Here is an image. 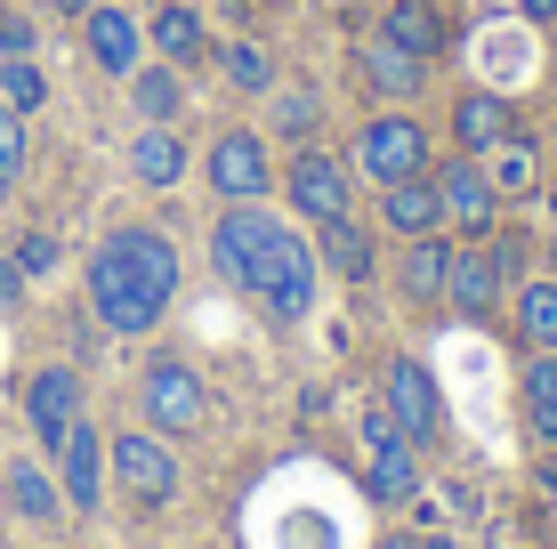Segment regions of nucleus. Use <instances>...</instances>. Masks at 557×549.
<instances>
[{"label": "nucleus", "instance_id": "nucleus-1", "mask_svg": "<svg viewBox=\"0 0 557 549\" xmlns=\"http://www.w3.org/2000/svg\"><path fill=\"white\" fill-rule=\"evenodd\" d=\"M210 259L235 291H251L275 324H299L315 308V242L299 226H283L259 202H226L219 226H210Z\"/></svg>", "mask_w": 557, "mask_h": 549}, {"label": "nucleus", "instance_id": "nucleus-2", "mask_svg": "<svg viewBox=\"0 0 557 549\" xmlns=\"http://www.w3.org/2000/svg\"><path fill=\"white\" fill-rule=\"evenodd\" d=\"M178 275H186L178 242L162 226H113L98 242V259H89V308H98V324L113 339H146L178 299Z\"/></svg>", "mask_w": 557, "mask_h": 549}, {"label": "nucleus", "instance_id": "nucleus-3", "mask_svg": "<svg viewBox=\"0 0 557 549\" xmlns=\"http://www.w3.org/2000/svg\"><path fill=\"white\" fill-rule=\"evenodd\" d=\"M106 469L138 509H162L178 501V452H170L153 428H129V437H106Z\"/></svg>", "mask_w": 557, "mask_h": 549}, {"label": "nucleus", "instance_id": "nucleus-4", "mask_svg": "<svg viewBox=\"0 0 557 549\" xmlns=\"http://www.w3.org/2000/svg\"><path fill=\"white\" fill-rule=\"evenodd\" d=\"M356 170L372 186H396V178H420L429 170V129L412 122V113H372L356 138Z\"/></svg>", "mask_w": 557, "mask_h": 549}, {"label": "nucleus", "instance_id": "nucleus-5", "mask_svg": "<svg viewBox=\"0 0 557 549\" xmlns=\"http://www.w3.org/2000/svg\"><path fill=\"white\" fill-rule=\"evenodd\" d=\"M283 195H292V211H299L307 226L348 219V162L323 154V146H299L292 170H283Z\"/></svg>", "mask_w": 557, "mask_h": 549}, {"label": "nucleus", "instance_id": "nucleus-6", "mask_svg": "<svg viewBox=\"0 0 557 549\" xmlns=\"http://www.w3.org/2000/svg\"><path fill=\"white\" fill-rule=\"evenodd\" d=\"M210 396H202V372L178 364V355H162V364H146V428L153 437H186V428H202Z\"/></svg>", "mask_w": 557, "mask_h": 549}, {"label": "nucleus", "instance_id": "nucleus-7", "mask_svg": "<svg viewBox=\"0 0 557 549\" xmlns=\"http://www.w3.org/2000/svg\"><path fill=\"white\" fill-rule=\"evenodd\" d=\"M436 202H445V226H469V235H493V219H502V186L476 154L436 162Z\"/></svg>", "mask_w": 557, "mask_h": 549}, {"label": "nucleus", "instance_id": "nucleus-8", "mask_svg": "<svg viewBox=\"0 0 557 549\" xmlns=\"http://www.w3.org/2000/svg\"><path fill=\"white\" fill-rule=\"evenodd\" d=\"M210 186H219V202H259L267 186H275V162H267V138L259 129H226V138H210Z\"/></svg>", "mask_w": 557, "mask_h": 549}, {"label": "nucleus", "instance_id": "nucleus-9", "mask_svg": "<svg viewBox=\"0 0 557 549\" xmlns=\"http://www.w3.org/2000/svg\"><path fill=\"white\" fill-rule=\"evenodd\" d=\"M388 421L405 428L412 445H436V437H445V396H436V380H429V364H420V355H396V364H388Z\"/></svg>", "mask_w": 557, "mask_h": 549}, {"label": "nucleus", "instance_id": "nucleus-10", "mask_svg": "<svg viewBox=\"0 0 557 549\" xmlns=\"http://www.w3.org/2000/svg\"><path fill=\"white\" fill-rule=\"evenodd\" d=\"M57 494H65V509L106 501V437L89 421H73L65 437H57Z\"/></svg>", "mask_w": 557, "mask_h": 549}, {"label": "nucleus", "instance_id": "nucleus-11", "mask_svg": "<svg viewBox=\"0 0 557 549\" xmlns=\"http://www.w3.org/2000/svg\"><path fill=\"white\" fill-rule=\"evenodd\" d=\"M25 421H33V437L57 452V437L82 421V372H73V364H41L25 380Z\"/></svg>", "mask_w": 557, "mask_h": 549}, {"label": "nucleus", "instance_id": "nucleus-12", "mask_svg": "<svg viewBox=\"0 0 557 549\" xmlns=\"http://www.w3.org/2000/svg\"><path fill=\"white\" fill-rule=\"evenodd\" d=\"M82 41H89V65L113 73V82H129V73H138V57H146L138 16H129V9H98V0L82 9Z\"/></svg>", "mask_w": 557, "mask_h": 549}, {"label": "nucleus", "instance_id": "nucleus-13", "mask_svg": "<svg viewBox=\"0 0 557 549\" xmlns=\"http://www.w3.org/2000/svg\"><path fill=\"white\" fill-rule=\"evenodd\" d=\"M502 138H517V105L502 98V89H460L453 98V146L485 162Z\"/></svg>", "mask_w": 557, "mask_h": 549}, {"label": "nucleus", "instance_id": "nucleus-14", "mask_svg": "<svg viewBox=\"0 0 557 549\" xmlns=\"http://www.w3.org/2000/svg\"><path fill=\"white\" fill-rule=\"evenodd\" d=\"M380 226L388 235H445V202H436V178L420 170V178H396V186H380Z\"/></svg>", "mask_w": 557, "mask_h": 549}, {"label": "nucleus", "instance_id": "nucleus-15", "mask_svg": "<svg viewBox=\"0 0 557 549\" xmlns=\"http://www.w3.org/2000/svg\"><path fill=\"white\" fill-rule=\"evenodd\" d=\"M363 485H372V501H388V509L420 501V461H412V437H380V445H363Z\"/></svg>", "mask_w": 557, "mask_h": 549}, {"label": "nucleus", "instance_id": "nucleus-16", "mask_svg": "<svg viewBox=\"0 0 557 549\" xmlns=\"http://www.w3.org/2000/svg\"><path fill=\"white\" fill-rule=\"evenodd\" d=\"M363 89H380V98H412L420 82H429V57H412V49H396L388 33H372V41H363Z\"/></svg>", "mask_w": 557, "mask_h": 549}, {"label": "nucleus", "instance_id": "nucleus-17", "mask_svg": "<svg viewBox=\"0 0 557 549\" xmlns=\"http://www.w3.org/2000/svg\"><path fill=\"white\" fill-rule=\"evenodd\" d=\"M445 299L460 315H493V299H502V267L485 259V242L476 251H453V267H445Z\"/></svg>", "mask_w": 557, "mask_h": 549}, {"label": "nucleus", "instance_id": "nucleus-18", "mask_svg": "<svg viewBox=\"0 0 557 549\" xmlns=\"http://www.w3.org/2000/svg\"><path fill=\"white\" fill-rule=\"evenodd\" d=\"M129 170H138V186H153V195H170V186L186 178V138L170 122H146V138L129 146Z\"/></svg>", "mask_w": 557, "mask_h": 549}, {"label": "nucleus", "instance_id": "nucleus-19", "mask_svg": "<svg viewBox=\"0 0 557 549\" xmlns=\"http://www.w3.org/2000/svg\"><path fill=\"white\" fill-rule=\"evenodd\" d=\"M380 33H388L396 49H412V57H445V16H436V0H388V9H380Z\"/></svg>", "mask_w": 557, "mask_h": 549}, {"label": "nucleus", "instance_id": "nucleus-20", "mask_svg": "<svg viewBox=\"0 0 557 549\" xmlns=\"http://www.w3.org/2000/svg\"><path fill=\"white\" fill-rule=\"evenodd\" d=\"M445 267H453V242L412 235V251H405V299L412 308H436V299H445Z\"/></svg>", "mask_w": 557, "mask_h": 549}, {"label": "nucleus", "instance_id": "nucleus-21", "mask_svg": "<svg viewBox=\"0 0 557 549\" xmlns=\"http://www.w3.org/2000/svg\"><path fill=\"white\" fill-rule=\"evenodd\" d=\"M525 428H533V445L557 452V348H542L525 364Z\"/></svg>", "mask_w": 557, "mask_h": 549}, {"label": "nucleus", "instance_id": "nucleus-22", "mask_svg": "<svg viewBox=\"0 0 557 549\" xmlns=\"http://www.w3.org/2000/svg\"><path fill=\"white\" fill-rule=\"evenodd\" d=\"M315 259H323L332 275H348V283H372V235H363V226H348V219H332V226H323Z\"/></svg>", "mask_w": 557, "mask_h": 549}, {"label": "nucleus", "instance_id": "nucleus-23", "mask_svg": "<svg viewBox=\"0 0 557 549\" xmlns=\"http://www.w3.org/2000/svg\"><path fill=\"white\" fill-rule=\"evenodd\" d=\"M517 332H525L533 348H557V275L517 283Z\"/></svg>", "mask_w": 557, "mask_h": 549}, {"label": "nucleus", "instance_id": "nucleus-24", "mask_svg": "<svg viewBox=\"0 0 557 549\" xmlns=\"http://www.w3.org/2000/svg\"><path fill=\"white\" fill-rule=\"evenodd\" d=\"M9 509H16V517H33V525H49L57 509H65V494H57V477L41 461H16L9 469Z\"/></svg>", "mask_w": 557, "mask_h": 549}, {"label": "nucleus", "instance_id": "nucleus-25", "mask_svg": "<svg viewBox=\"0 0 557 549\" xmlns=\"http://www.w3.org/2000/svg\"><path fill=\"white\" fill-rule=\"evenodd\" d=\"M129 98H138V113H146V122H170V113L186 105L178 65H138V73H129Z\"/></svg>", "mask_w": 557, "mask_h": 549}, {"label": "nucleus", "instance_id": "nucleus-26", "mask_svg": "<svg viewBox=\"0 0 557 549\" xmlns=\"http://www.w3.org/2000/svg\"><path fill=\"white\" fill-rule=\"evenodd\" d=\"M485 170H493V186H502V195H525V186L542 178V154H533L525 138H502V146L485 154Z\"/></svg>", "mask_w": 557, "mask_h": 549}, {"label": "nucleus", "instance_id": "nucleus-27", "mask_svg": "<svg viewBox=\"0 0 557 549\" xmlns=\"http://www.w3.org/2000/svg\"><path fill=\"white\" fill-rule=\"evenodd\" d=\"M153 49H162L170 65L202 57V16H195V9H162V16H153Z\"/></svg>", "mask_w": 557, "mask_h": 549}, {"label": "nucleus", "instance_id": "nucleus-28", "mask_svg": "<svg viewBox=\"0 0 557 549\" xmlns=\"http://www.w3.org/2000/svg\"><path fill=\"white\" fill-rule=\"evenodd\" d=\"M219 73H226L235 89H275V57H267L259 41H226V49H219Z\"/></svg>", "mask_w": 557, "mask_h": 549}, {"label": "nucleus", "instance_id": "nucleus-29", "mask_svg": "<svg viewBox=\"0 0 557 549\" xmlns=\"http://www.w3.org/2000/svg\"><path fill=\"white\" fill-rule=\"evenodd\" d=\"M41 98H49L41 65H33V57H0V105H9V113H33Z\"/></svg>", "mask_w": 557, "mask_h": 549}, {"label": "nucleus", "instance_id": "nucleus-30", "mask_svg": "<svg viewBox=\"0 0 557 549\" xmlns=\"http://www.w3.org/2000/svg\"><path fill=\"white\" fill-rule=\"evenodd\" d=\"M315 122H323V105H315V89H283V98H275V129H283V138H315Z\"/></svg>", "mask_w": 557, "mask_h": 549}, {"label": "nucleus", "instance_id": "nucleus-31", "mask_svg": "<svg viewBox=\"0 0 557 549\" xmlns=\"http://www.w3.org/2000/svg\"><path fill=\"white\" fill-rule=\"evenodd\" d=\"M16 178H25V113L0 105V186H16Z\"/></svg>", "mask_w": 557, "mask_h": 549}, {"label": "nucleus", "instance_id": "nucleus-32", "mask_svg": "<svg viewBox=\"0 0 557 549\" xmlns=\"http://www.w3.org/2000/svg\"><path fill=\"white\" fill-rule=\"evenodd\" d=\"M16 267H25V283L49 275L57 267V235H16Z\"/></svg>", "mask_w": 557, "mask_h": 549}, {"label": "nucleus", "instance_id": "nucleus-33", "mask_svg": "<svg viewBox=\"0 0 557 549\" xmlns=\"http://www.w3.org/2000/svg\"><path fill=\"white\" fill-rule=\"evenodd\" d=\"M0 57H33V25L16 9H0Z\"/></svg>", "mask_w": 557, "mask_h": 549}, {"label": "nucleus", "instance_id": "nucleus-34", "mask_svg": "<svg viewBox=\"0 0 557 549\" xmlns=\"http://www.w3.org/2000/svg\"><path fill=\"white\" fill-rule=\"evenodd\" d=\"M16 299H25V267H16V259H0V308H16Z\"/></svg>", "mask_w": 557, "mask_h": 549}, {"label": "nucleus", "instance_id": "nucleus-35", "mask_svg": "<svg viewBox=\"0 0 557 549\" xmlns=\"http://www.w3.org/2000/svg\"><path fill=\"white\" fill-rule=\"evenodd\" d=\"M517 9H525L533 25H557V0H517Z\"/></svg>", "mask_w": 557, "mask_h": 549}, {"label": "nucleus", "instance_id": "nucleus-36", "mask_svg": "<svg viewBox=\"0 0 557 549\" xmlns=\"http://www.w3.org/2000/svg\"><path fill=\"white\" fill-rule=\"evenodd\" d=\"M372 549H420V541L412 534H388V541H372Z\"/></svg>", "mask_w": 557, "mask_h": 549}, {"label": "nucleus", "instance_id": "nucleus-37", "mask_svg": "<svg viewBox=\"0 0 557 549\" xmlns=\"http://www.w3.org/2000/svg\"><path fill=\"white\" fill-rule=\"evenodd\" d=\"M49 9H57V16H82V9H89V0H49Z\"/></svg>", "mask_w": 557, "mask_h": 549}, {"label": "nucleus", "instance_id": "nucleus-38", "mask_svg": "<svg viewBox=\"0 0 557 549\" xmlns=\"http://www.w3.org/2000/svg\"><path fill=\"white\" fill-rule=\"evenodd\" d=\"M412 541H420V549H453V541H445V534H412Z\"/></svg>", "mask_w": 557, "mask_h": 549}, {"label": "nucleus", "instance_id": "nucleus-39", "mask_svg": "<svg viewBox=\"0 0 557 549\" xmlns=\"http://www.w3.org/2000/svg\"><path fill=\"white\" fill-rule=\"evenodd\" d=\"M549 275H557V235H549Z\"/></svg>", "mask_w": 557, "mask_h": 549}, {"label": "nucleus", "instance_id": "nucleus-40", "mask_svg": "<svg viewBox=\"0 0 557 549\" xmlns=\"http://www.w3.org/2000/svg\"><path fill=\"white\" fill-rule=\"evenodd\" d=\"M509 549H525V541H509Z\"/></svg>", "mask_w": 557, "mask_h": 549}]
</instances>
